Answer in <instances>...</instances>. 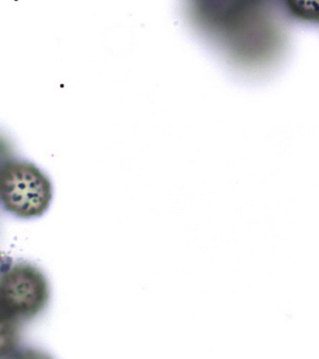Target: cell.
Returning <instances> with one entry per match:
<instances>
[{
    "label": "cell",
    "mask_w": 319,
    "mask_h": 359,
    "mask_svg": "<svg viewBox=\"0 0 319 359\" xmlns=\"http://www.w3.org/2000/svg\"><path fill=\"white\" fill-rule=\"evenodd\" d=\"M0 198L5 210L15 216L40 217L50 205V180L34 164L8 162L0 174Z\"/></svg>",
    "instance_id": "1"
},
{
    "label": "cell",
    "mask_w": 319,
    "mask_h": 359,
    "mask_svg": "<svg viewBox=\"0 0 319 359\" xmlns=\"http://www.w3.org/2000/svg\"><path fill=\"white\" fill-rule=\"evenodd\" d=\"M0 297L4 317L13 320L30 319L48 303V282L32 264H15L2 275Z\"/></svg>",
    "instance_id": "2"
},
{
    "label": "cell",
    "mask_w": 319,
    "mask_h": 359,
    "mask_svg": "<svg viewBox=\"0 0 319 359\" xmlns=\"http://www.w3.org/2000/svg\"><path fill=\"white\" fill-rule=\"evenodd\" d=\"M287 12L295 20L319 23V0H284Z\"/></svg>",
    "instance_id": "3"
}]
</instances>
